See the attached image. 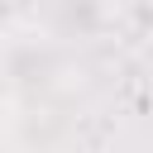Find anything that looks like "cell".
<instances>
[]
</instances>
